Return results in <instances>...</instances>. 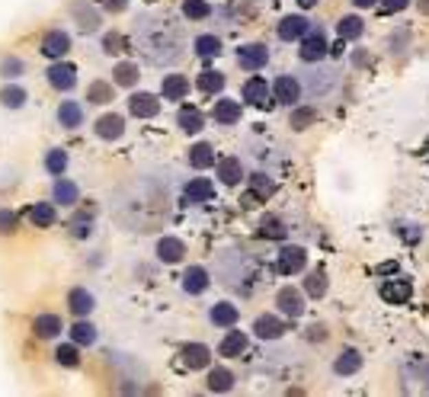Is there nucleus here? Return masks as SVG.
I'll list each match as a JSON object with an SVG mask.
<instances>
[{
    "label": "nucleus",
    "instance_id": "nucleus-1",
    "mask_svg": "<svg viewBox=\"0 0 429 397\" xmlns=\"http://www.w3.org/2000/svg\"><path fill=\"white\" fill-rule=\"evenodd\" d=\"M135 45L154 65H173L183 55V29L170 17H141L135 26Z\"/></svg>",
    "mask_w": 429,
    "mask_h": 397
},
{
    "label": "nucleus",
    "instance_id": "nucleus-2",
    "mask_svg": "<svg viewBox=\"0 0 429 397\" xmlns=\"http://www.w3.org/2000/svg\"><path fill=\"white\" fill-rule=\"evenodd\" d=\"M401 388L407 394H429V359L410 356L401 365Z\"/></svg>",
    "mask_w": 429,
    "mask_h": 397
},
{
    "label": "nucleus",
    "instance_id": "nucleus-3",
    "mask_svg": "<svg viewBox=\"0 0 429 397\" xmlns=\"http://www.w3.org/2000/svg\"><path fill=\"white\" fill-rule=\"evenodd\" d=\"M336 87V71L333 67H314L305 74V90L311 96H327V93Z\"/></svg>",
    "mask_w": 429,
    "mask_h": 397
},
{
    "label": "nucleus",
    "instance_id": "nucleus-4",
    "mask_svg": "<svg viewBox=\"0 0 429 397\" xmlns=\"http://www.w3.org/2000/svg\"><path fill=\"white\" fill-rule=\"evenodd\" d=\"M237 61H241V67H247V71H260V67H266V61H270V48L260 45V42L241 45V52H237Z\"/></svg>",
    "mask_w": 429,
    "mask_h": 397
},
{
    "label": "nucleus",
    "instance_id": "nucleus-5",
    "mask_svg": "<svg viewBox=\"0 0 429 397\" xmlns=\"http://www.w3.org/2000/svg\"><path fill=\"white\" fill-rule=\"evenodd\" d=\"M276 305H279V311L285 317H301L305 314V295H301L298 288H279V295H276Z\"/></svg>",
    "mask_w": 429,
    "mask_h": 397
},
{
    "label": "nucleus",
    "instance_id": "nucleus-6",
    "mask_svg": "<svg viewBox=\"0 0 429 397\" xmlns=\"http://www.w3.org/2000/svg\"><path fill=\"white\" fill-rule=\"evenodd\" d=\"M298 55H301V61H308V65H314V61H320V58L327 55V39H324V32H308V36L301 39V48H298Z\"/></svg>",
    "mask_w": 429,
    "mask_h": 397
},
{
    "label": "nucleus",
    "instance_id": "nucleus-7",
    "mask_svg": "<svg viewBox=\"0 0 429 397\" xmlns=\"http://www.w3.org/2000/svg\"><path fill=\"white\" fill-rule=\"evenodd\" d=\"M413 295V286L407 282V279H391V282H384L382 286V298L388 301V305H407Z\"/></svg>",
    "mask_w": 429,
    "mask_h": 397
},
{
    "label": "nucleus",
    "instance_id": "nucleus-8",
    "mask_svg": "<svg viewBox=\"0 0 429 397\" xmlns=\"http://www.w3.org/2000/svg\"><path fill=\"white\" fill-rule=\"evenodd\" d=\"M308 266V253L301 247H282L279 253V272H285V276H295V272H301V269Z\"/></svg>",
    "mask_w": 429,
    "mask_h": 397
},
{
    "label": "nucleus",
    "instance_id": "nucleus-9",
    "mask_svg": "<svg viewBox=\"0 0 429 397\" xmlns=\"http://www.w3.org/2000/svg\"><path fill=\"white\" fill-rule=\"evenodd\" d=\"M67 48H71V36L67 32H61V29H52L45 39H42V55L45 58H65Z\"/></svg>",
    "mask_w": 429,
    "mask_h": 397
},
{
    "label": "nucleus",
    "instance_id": "nucleus-10",
    "mask_svg": "<svg viewBox=\"0 0 429 397\" xmlns=\"http://www.w3.org/2000/svg\"><path fill=\"white\" fill-rule=\"evenodd\" d=\"M129 109L135 119H154L160 112V100L157 96H151V93H135L129 100Z\"/></svg>",
    "mask_w": 429,
    "mask_h": 397
},
{
    "label": "nucleus",
    "instance_id": "nucleus-11",
    "mask_svg": "<svg viewBox=\"0 0 429 397\" xmlns=\"http://www.w3.org/2000/svg\"><path fill=\"white\" fill-rule=\"evenodd\" d=\"M48 83H52L55 90H71V87L77 83V71H74L71 65H65L61 58H58L55 65L48 67Z\"/></svg>",
    "mask_w": 429,
    "mask_h": 397
},
{
    "label": "nucleus",
    "instance_id": "nucleus-12",
    "mask_svg": "<svg viewBox=\"0 0 429 397\" xmlns=\"http://www.w3.org/2000/svg\"><path fill=\"white\" fill-rule=\"evenodd\" d=\"M272 93H276V100L285 103V106H295L301 96V83L298 77H289V74H282L279 81L272 83Z\"/></svg>",
    "mask_w": 429,
    "mask_h": 397
},
{
    "label": "nucleus",
    "instance_id": "nucleus-13",
    "mask_svg": "<svg viewBox=\"0 0 429 397\" xmlns=\"http://www.w3.org/2000/svg\"><path fill=\"white\" fill-rule=\"evenodd\" d=\"M214 195V186L208 183L206 176H196V180H189V186L183 189V199H186L189 205H202V202H212Z\"/></svg>",
    "mask_w": 429,
    "mask_h": 397
},
{
    "label": "nucleus",
    "instance_id": "nucleus-14",
    "mask_svg": "<svg viewBox=\"0 0 429 397\" xmlns=\"http://www.w3.org/2000/svg\"><path fill=\"white\" fill-rule=\"evenodd\" d=\"M270 83L263 81V77H250V81L243 83V100L253 103V106H270Z\"/></svg>",
    "mask_w": 429,
    "mask_h": 397
},
{
    "label": "nucleus",
    "instance_id": "nucleus-15",
    "mask_svg": "<svg viewBox=\"0 0 429 397\" xmlns=\"http://www.w3.org/2000/svg\"><path fill=\"white\" fill-rule=\"evenodd\" d=\"M311 32V23L305 17H285L279 23V39L282 42H295V39H305Z\"/></svg>",
    "mask_w": 429,
    "mask_h": 397
},
{
    "label": "nucleus",
    "instance_id": "nucleus-16",
    "mask_svg": "<svg viewBox=\"0 0 429 397\" xmlns=\"http://www.w3.org/2000/svg\"><path fill=\"white\" fill-rule=\"evenodd\" d=\"M253 333H256L260 340H279L282 333H285V323L272 314H260L256 323H253Z\"/></svg>",
    "mask_w": 429,
    "mask_h": 397
},
{
    "label": "nucleus",
    "instance_id": "nucleus-17",
    "mask_svg": "<svg viewBox=\"0 0 429 397\" xmlns=\"http://www.w3.org/2000/svg\"><path fill=\"white\" fill-rule=\"evenodd\" d=\"M186 253V244L179 237H160L157 240V259L160 263H179Z\"/></svg>",
    "mask_w": 429,
    "mask_h": 397
},
{
    "label": "nucleus",
    "instance_id": "nucleus-18",
    "mask_svg": "<svg viewBox=\"0 0 429 397\" xmlns=\"http://www.w3.org/2000/svg\"><path fill=\"white\" fill-rule=\"evenodd\" d=\"M208 362H212V350L202 346V343H189L186 350H183V365L186 369H206Z\"/></svg>",
    "mask_w": 429,
    "mask_h": 397
},
{
    "label": "nucleus",
    "instance_id": "nucleus-19",
    "mask_svg": "<svg viewBox=\"0 0 429 397\" xmlns=\"http://www.w3.org/2000/svg\"><path fill=\"white\" fill-rule=\"evenodd\" d=\"M214 122H218V125H237V122H241V103L218 100L214 103Z\"/></svg>",
    "mask_w": 429,
    "mask_h": 397
},
{
    "label": "nucleus",
    "instance_id": "nucleus-20",
    "mask_svg": "<svg viewBox=\"0 0 429 397\" xmlns=\"http://www.w3.org/2000/svg\"><path fill=\"white\" fill-rule=\"evenodd\" d=\"M160 93H164V100H183L189 93V81L183 74H167L160 83Z\"/></svg>",
    "mask_w": 429,
    "mask_h": 397
},
{
    "label": "nucleus",
    "instance_id": "nucleus-21",
    "mask_svg": "<svg viewBox=\"0 0 429 397\" xmlns=\"http://www.w3.org/2000/svg\"><path fill=\"white\" fill-rule=\"evenodd\" d=\"M183 288H186L189 295H202L208 288V269L202 266H189L186 276H183Z\"/></svg>",
    "mask_w": 429,
    "mask_h": 397
},
{
    "label": "nucleus",
    "instance_id": "nucleus-22",
    "mask_svg": "<svg viewBox=\"0 0 429 397\" xmlns=\"http://www.w3.org/2000/svg\"><path fill=\"white\" fill-rule=\"evenodd\" d=\"M122 131H125V122H122V116H103V119L96 122V135L103 141H116V138H122Z\"/></svg>",
    "mask_w": 429,
    "mask_h": 397
},
{
    "label": "nucleus",
    "instance_id": "nucleus-23",
    "mask_svg": "<svg viewBox=\"0 0 429 397\" xmlns=\"http://www.w3.org/2000/svg\"><path fill=\"white\" fill-rule=\"evenodd\" d=\"M218 180H221L224 186H237L243 180V167L237 158H224L218 160Z\"/></svg>",
    "mask_w": 429,
    "mask_h": 397
},
{
    "label": "nucleus",
    "instance_id": "nucleus-24",
    "mask_svg": "<svg viewBox=\"0 0 429 397\" xmlns=\"http://www.w3.org/2000/svg\"><path fill=\"white\" fill-rule=\"evenodd\" d=\"M58 122L65 125V129H77V125H84V109H80V103L67 100L58 106Z\"/></svg>",
    "mask_w": 429,
    "mask_h": 397
},
{
    "label": "nucleus",
    "instance_id": "nucleus-25",
    "mask_svg": "<svg viewBox=\"0 0 429 397\" xmlns=\"http://www.w3.org/2000/svg\"><path fill=\"white\" fill-rule=\"evenodd\" d=\"M362 369V356H359V352L355 350H343L340 352V356H336V362H333V372L336 375H355V372Z\"/></svg>",
    "mask_w": 429,
    "mask_h": 397
},
{
    "label": "nucleus",
    "instance_id": "nucleus-26",
    "mask_svg": "<svg viewBox=\"0 0 429 397\" xmlns=\"http://www.w3.org/2000/svg\"><path fill=\"white\" fill-rule=\"evenodd\" d=\"M71 13H74L77 26L84 29V32H96V29H100V13H96L94 7H87V3H74Z\"/></svg>",
    "mask_w": 429,
    "mask_h": 397
},
{
    "label": "nucleus",
    "instance_id": "nucleus-27",
    "mask_svg": "<svg viewBox=\"0 0 429 397\" xmlns=\"http://www.w3.org/2000/svg\"><path fill=\"white\" fill-rule=\"evenodd\" d=\"M32 330H36V336H42V340H52V336H58L65 327H61V317L58 314H38L36 323H32Z\"/></svg>",
    "mask_w": 429,
    "mask_h": 397
},
{
    "label": "nucleus",
    "instance_id": "nucleus-28",
    "mask_svg": "<svg viewBox=\"0 0 429 397\" xmlns=\"http://www.w3.org/2000/svg\"><path fill=\"white\" fill-rule=\"evenodd\" d=\"M67 305L74 311L77 317H87L94 311V295L87 292V288H71V295H67Z\"/></svg>",
    "mask_w": 429,
    "mask_h": 397
},
{
    "label": "nucleus",
    "instance_id": "nucleus-29",
    "mask_svg": "<svg viewBox=\"0 0 429 397\" xmlns=\"http://www.w3.org/2000/svg\"><path fill=\"white\" fill-rule=\"evenodd\" d=\"M208 317H212L214 327H234L241 314H237V308H234L231 301H218V305L212 308V314H208Z\"/></svg>",
    "mask_w": 429,
    "mask_h": 397
},
{
    "label": "nucleus",
    "instance_id": "nucleus-30",
    "mask_svg": "<svg viewBox=\"0 0 429 397\" xmlns=\"http://www.w3.org/2000/svg\"><path fill=\"white\" fill-rule=\"evenodd\" d=\"M243 350H247V333H241V330H231L221 340V346H218V352H221V356H228V359L241 356Z\"/></svg>",
    "mask_w": 429,
    "mask_h": 397
},
{
    "label": "nucleus",
    "instance_id": "nucleus-31",
    "mask_svg": "<svg viewBox=\"0 0 429 397\" xmlns=\"http://www.w3.org/2000/svg\"><path fill=\"white\" fill-rule=\"evenodd\" d=\"M189 164L196 167V170H206V167L214 164V148L206 144V141H199L196 148H189Z\"/></svg>",
    "mask_w": 429,
    "mask_h": 397
},
{
    "label": "nucleus",
    "instance_id": "nucleus-32",
    "mask_svg": "<svg viewBox=\"0 0 429 397\" xmlns=\"http://www.w3.org/2000/svg\"><path fill=\"white\" fill-rule=\"evenodd\" d=\"M177 122H179V129L186 131V135H196V131L202 129V112L192 109V106H183L179 116H177Z\"/></svg>",
    "mask_w": 429,
    "mask_h": 397
},
{
    "label": "nucleus",
    "instance_id": "nucleus-33",
    "mask_svg": "<svg viewBox=\"0 0 429 397\" xmlns=\"http://www.w3.org/2000/svg\"><path fill=\"white\" fill-rule=\"evenodd\" d=\"M52 195H55V202H61V205H74L77 202V186L71 183V180H65V176H58Z\"/></svg>",
    "mask_w": 429,
    "mask_h": 397
},
{
    "label": "nucleus",
    "instance_id": "nucleus-34",
    "mask_svg": "<svg viewBox=\"0 0 429 397\" xmlns=\"http://www.w3.org/2000/svg\"><path fill=\"white\" fill-rule=\"evenodd\" d=\"M234 388V375L228 369H212L208 372V391H214V394H224V391Z\"/></svg>",
    "mask_w": 429,
    "mask_h": 397
},
{
    "label": "nucleus",
    "instance_id": "nucleus-35",
    "mask_svg": "<svg viewBox=\"0 0 429 397\" xmlns=\"http://www.w3.org/2000/svg\"><path fill=\"white\" fill-rule=\"evenodd\" d=\"M29 222L36 224V228H52V224H55V208L48 202H36L32 212H29Z\"/></svg>",
    "mask_w": 429,
    "mask_h": 397
},
{
    "label": "nucleus",
    "instance_id": "nucleus-36",
    "mask_svg": "<svg viewBox=\"0 0 429 397\" xmlns=\"http://www.w3.org/2000/svg\"><path fill=\"white\" fill-rule=\"evenodd\" d=\"M112 81L119 83V87H131V83H138V65H131V61H122V65H116V71H112Z\"/></svg>",
    "mask_w": 429,
    "mask_h": 397
},
{
    "label": "nucleus",
    "instance_id": "nucleus-37",
    "mask_svg": "<svg viewBox=\"0 0 429 397\" xmlns=\"http://www.w3.org/2000/svg\"><path fill=\"white\" fill-rule=\"evenodd\" d=\"M260 234H263V237H270V240H282L285 234H289V228H285V224H282L279 218L266 215V218L260 222Z\"/></svg>",
    "mask_w": 429,
    "mask_h": 397
},
{
    "label": "nucleus",
    "instance_id": "nucleus-38",
    "mask_svg": "<svg viewBox=\"0 0 429 397\" xmlns=\"http://www.w3.org/2000/svg\"><path fill=\"white\" fill-rule=\"evenodd\" d=\"M71 340H74L77 346H90V343L96 340V327L94 323H87V321L74 323V327H71Z\"/></svg>",
    "mask_w": 429,
    "mask_h": 397
},
{
    "label": "nucleus",
    "instance_id": "nucleus-39",
    "mask_svg": "<svg viewBox=\"0 0 429 397\" xmlns=\"http://www.w3.org/2000/svg\"><path fill=\"white\" fill-rule=\"evenodd\" d=\"M199 90L221 93L224 90V74L221 71H202V74H199Z\"/></svg>",
    "mask_w": 429,
    "mask_h": 397
},
{
    "label": "nucleus",
    "instance_id": "nucleus-40",
    "mask_svg": "<svg viewBox=\"0 0 429 397\" xmlns=\"http://www.w3.org/2000/svg\"><path fill=\"white\" fill-rule=\"evenodd\" d=\"M336 29H340V39H343V42H346V39H359V36H362L365 23H362V19H359V17H343V19H340V26H336Z\"/></svg>",
    "mask_w": 429,
    "mask_h": 397
},
{
    "label": "nucleus",
    "instance_id": "nucleus-41",
    "mask_svg": "<svg viewBox=\"0 0 429 397\" xmlns=\"http://www.w3.org/2000/svg\"><path fill=\"white\" fill-rule=\"evenodd\" d=\"M196 55H199V58H214V55H221V39H214V36H199V39H196Z\"/></svg>",
    "mask_w": 429,
    "mask_h": 397
},
{
    "label": "nucleus",
    "instance_id": "nucleus-42",
    "mask_svg": "<svg viewBox=\"0 0 429 397\" xmlns=\"http://www.w3.org/2000/svg\"><path fill=\"white\" fill-rule=\"evenodd\" d=\"M109 100H112V83L94 81L87 87V103H109Z\"/></svg>",
    "mask_w": 429,
    "mask_h": 397
},
{
    "label": "nucleus",
    "instance_id": "nucleus-43",
    "mask_svg": "<svg viewBox=\"0 0 429 397\" xmlns=\"http://www.w3.org/2000/svg\"><path fill=\"white\" fill-rule=\"evenodd\" d=\"M305 292H308L311 298H324V292H327V276H324V269H318V272H311V276L305 279Z\"/></svg>",
    "mask_w": 429,
    "mask_h": 397
},
{
    "label": "nucleus",
    "instance_id": "nucleus-44",
    "mask_svg": "<svg viewBox=\"0 0 429 397\" xmlns=\"http://www.w3.org/2000/svg\"><path fill=\"white\" fill-rule=\"evenodd\" d=\"M314 119H318V109H311V106H298V109L292 112V129H295V131L308 129Z\"/></svg>",
    "mask_w": 429,
    "mask_h": 397
},
{
    "label": "nucleus",
    "instance_id": "nucleus-45",
    "mask_svg": "<svg viewBox=\"0 0 429 397\" xmlns=\"http://www.w3.org/2000/svg\"><path fill=\"white\" fill-rule=\"evenodd\" d=\"M208 13H212V7L206 0H183V17L186 19H206Z\"/></svg>",
    "mask_w": 429,
    "mask_h": 397
},
{
    "label": "nucleus",
    "instance_id": "nucleus-46",
    "mask_svg": "<svg viewBox=\"0 0 429 397\" xmlns=\"http://www.w3.org/2000/svg\"><path fill=\"white\" fill-rule=\"evenodd\" d=\"M0 103L10 106V109H19L26 103V90L23 87H7V90H0Z\"/></svg>",
    "mask_w": 429,
    "mask_h": 397
},
{
    "label": "nucleus",
    "instance_id": "nucleus-47",
    "mask_svg": "<svg viewBox=\"0 0 429 397\" xmlns=\"http://www.w3.org/2000/svg\"><path fill=\"white\" fill-rule=\"evenodd\" d=\"M45 167H48V173L61 176V173H65V167H67V154H65V151H48V154H45Z\"/></svg>",
    "mask_w": 429,
    "mask_h": 397
},
{
    "label": "nucleus",
    "instance_id": "nucleus-48",
    "mask_svg": "<svg viewBox=\"0 0 429 397\" xmlns=\"http://www.w3.org/2000/svg\"><path fill=\"white\" fill-rule=\"evenodd\" d=\"M55 359H58V365H67V369H74L77 362H80V356H77V346H58Z\"/></svg>",
    "mask_w": 429,
    "mask_h": 397
},
{
    "label": "nucleus",
    "instance_id": "nucleus-49",
    "mask_svg": "<svg viewBox=\"0 0 429 397\" xmlns=\"http://www.w3.org/2000/svg\"><path fill=\"white\" fill-rule=\"evenodd\" d=\"M250 183H253V193L260 195V199L272 195V180H270L266 173H253V176H250Z\"/></svg>",
    "mask_w": 429,
    "mask_h": 397
},
{
    "label": "nucleus",
    "instance_id": "nucleus-50",
    "mask_svg": "<svg viewBox=\"0 0 429 397\" xmlns=\"http://www.w3.org/2000/svg\"><path fill=\"white\" fill-rule=\"evenodd\" d=\"M71 234H74V237H90V234H94V222H90V218H74V224H71Z\"/></svg>",
    "mask_w": 429,
    "mask_h": 397
},
{
    "label": "nucleus",
    "instance_id": "nucleus-51",
    "mask_svg": "<svg viewBox=\"0 0 429 397\" xmlns=\"http://www.w3.org/2000/svg\"><path fill=\"white\" fill-rule=\"evenodd\" d=\"M19 71H23V61H19V58H7V61L0 65V74L3 77H19Z\"/></svg>",
    "mask_w": 429,
    "mask_h": 397
},
{
    "label": "nucleus",
    "instance_id": "nucleus-52",
    "mask_svg": "<svg viewBox=\"0 0 429 397\" xmlns=\"http://www.w3.org/2000/svg\"><path fill=\"white\" fill-rule=\"evenodd\" d=\"M13 228H16V215L3 208V212H0V231L7 234V231H13Z\"/></svg>",
    "mask_w": 429,
    "mask_h": 397
},
{
    "label": "nucleus",
    "instance_id": "nucleus-53",
    "mask_svg": "<svg viewBox=\"0 0 429 397\" xmlns=\"http://www.w3.org/2000/svg\"><path fill=\"white\" fill-rule=\"evenodd\" d=\"M103 52H109V55L122 52V36H106L103 39Z\"/></svg>",
    "mask_w": 429,
    "mask_h": 397
},
{
    "label": "nucleus",
    "instance_id": "nucleus-54",
    "mask_svg": "<svg viewBox=\"0 0 429 397\" xmlns=\"http://www.w3.org/2000/svg\"><path fill=\"white\" fill-rule=\"evenodd\" d=\"M410 3V0H382V13H397Z\"/></svg>",
    "mask_w": 429,
    "mask_h": 397
},
{
    "label": "nucleus",
    "instance_id": "nucleus-55",
    "mask_svg": "<svg viewBox=\"0 0 429 397\" xmlns=\"http://www.w3.org/2000/svg\"><path fill=\"white\" fill-rule=\"evenodd\" d=\"M103 7L109 10V13H122V10H125V0H103Z\"/></svg>",
    "mask_w": 429,
    "mask_h": 397
},
{
    "label": "nucleus",
    "instance_id": "nucleus-56",
    "mask_svg": "<svg viewBox=\"0 0 429 397\" xmlns=\"http://www.w3.org/2000/svg\"><path fill=\"white\" fill-rule=\"evenodd\" d=\"M375 272H378V276H391V272H397V263H382Z\"/></svg>",
    "mask_w": 429,
    "mask_h": 397
},
{
    "label": "nucleus",
    "instance_id": "nucleus-57",
    "mask_svg": "<svg viewBox=\"0 0 429 397\" xmlns=\"http://www.w3.org/2000/svg\"><path fill=\"white\" fill-rule=\"evenodd\" d=\"M355 7H375V0H353Z\"/></svg>",
    "mask_w": 429,
    "mask_h": 397
},
{
    "label": "nucleus",
    "instance_id": "nucleus-58",
    "mask_svg": "<svg viewBox=\"0 0 429 397\" xmlns=\"http://www.w3.org/2000/svg\"><path fill=\"white\" fill-rule=\"evenodd\" d=\"M318 0H298V7H314Z\"/></svg>",
    "mask_w": 429,
    "mask_h": 397
},
{
    "label": "nucleus",
    "instance_id": "nucleus-59",
    "mask_svg": "<svg viewBox=\"0 0 429 397\" xmlns=\"http://www.w3.org/2000/svg\"><path fill=\"white\" fill-rule=\"evenodd\" d=\"M420 10L423 13H429V0H420Z\"/></svg>",
    "mask_w": 429,
    "mask_h": 397
}]
</instances>
